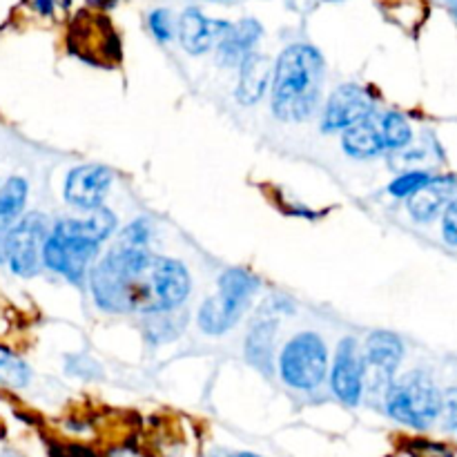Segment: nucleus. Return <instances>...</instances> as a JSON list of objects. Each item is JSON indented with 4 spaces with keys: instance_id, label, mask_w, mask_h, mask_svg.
<instances>
[{
    "instance_id": "b1692460",
    "label": "nucleus",
    "mask_w": 457,
    "mask_h": 457,
    "mask_svg": "<svg viewBox=\"0 0 457 457\" xmlns=\"http://www.w3.org/2000/svg\"><path fill=\"white\" fill-rule=\"evenodd\" d=\"M445 424L453 436H457V388H451L445 395Z\"/></svg>"
},
{
    "instance_id": "dca6fc26",
    "label": "nucleus",
    "mask_w": 457,
    "mask_h": 457,
    "mask_svg": "<svg viewBox=\"0 0 457 457\" xmlns=\"http://www.w3.org/2000/svg\"><path fill=\"white\" fill-rule=\"evenodd\" d=\"M262 25L253 18H245V21L230 25L228 34L223 36L221 43L217 45L219 49V61L228 67H241L245 62V58L253 56V49L257 45V40L262 38Z\"/></svg>"
},
{
    "instance_id": "f8f14e48",
    "label": "nucleus",
    "mask_w": 457,
    "mask_h": 457,
    "mask_svg": "<svg viewBox=\"0 0 457 457\" xmlns=\"http://www.w3.org/2000/svg\"><path fill=\"white\" fill-rule=\"evenodd\" d=\"M114 174L110 168L96 163L79 165L65 179V201L80 210H98L110 192Z\"/></svg>"
},
{
    "instance_id": "2eb2a0df",
    "label": "nucleus",
    "mask_w": 457,
    "mask_h": 457,
    "mask_svg": "<svg viewBox=\"0 0 457 457\" xmlns=\"http://www.w3.org/2000/svg\"><path fill=\"white\" fill-rule=\"evenodd\" d=\"M457 192V177L453 174H445V177H433L418 195L409 199V212L415 221L427 223L433 221L442 208H449L451 201L455 199Z\"/></svg>"
},
{
    "instance_id": "9b49d317",
    "label": "nucleus",
    "mask_w": 457,
    "mask_h": 457,
    "mask_svg": "<svg viewBox=\"0 0 457 457\" xmlns=\"http://www.w3.org/2000/svg\"><path fill=\"white\" fill-rule=\"evenodd\" d=\"M366 366L364 355H360V346L353 337H344L335 353L333 370H330V388L335 397L346 406H357L364 393Z\"/></svg>"
},
{
    "instance_id": "a878e982",
    "label": "nucleus",
    "mask_w": 457,
    "mask_h": 457,
    "mask_svg": "<svg viewBox=\"0 0 457 457\" xmlns=\"http://www.w3.org/2000/svg\"><path fill=\"white\" fill-rule=\"evenodd\" d=\"M34 7L47 16V13L54 12V0H34Z\"/></svg>"
},
{
    "instance_id": "9d476101",
    "label": "nucleus",
    "mask_w": 457,
    "mask_h": 457,
    "mask_svg": "<svg viewBox=\"0 0 457 457\" xmlns=\"http://www.w3.org/2000/svg\"><path fill=\"white\" fill-rule=\"evenodd\" d=\"M402 355H404V344H402L397 335L386 333V330L370 333L364 348V384L369 382V386L375 388V391L388 393V388L393 386V375H395L397 366H400Z\"/></svg>"
},
{
    "instance_id": "412c9836",
    "label": "nucleus",
    "mask_w": 457,
    "mask_h": 457,
    "mask_svg": "<svg viewBox=\"0 0 457 457\" xmlns=\"http://www.w3.org/2000/svg\"><path fill=\"white\" fill-rule=\"evenodd\" d=\"M150 29L159 43H168L172 38V22H170L168 9H156L150 13Z\"/></svg>"
},
{
    "instance_id": "423d86ee",
    "label": "nucleus",
    "mask_w": 457,
    "mask_h": 457,
    "mask_svg": "<svg viewBox=\"0 0 457 457\" xmlns=\"http://www.w3.org/2000/svg\"><path fill=\"white\" fill-rule=\"evenodd\" d=\"M386 411L395 422L428 428L445 411V397L428 375L411 373L388 388Z\"/></svg>"
},
{
    "instance_id": "6e6552de",
    "label": "nucleus",
    "mask_w": 457,
    "mask_h": 457,
    "mask_svg": "<svg viewBox=\"0 0 457 457\" xmlns=\"http://www.w3.org/2000/svg\"><path fill=\"white\" fill-rule=\"evenodd\" d=\"M47 219L31 212L13 223L12 244H9V268L18 277L38 275L43 266V248L47 241Z\"/></svg>"
},
{
    "instance_id": "6ab92c4d",
    "label": "nucleus",
    "mask_w": 457,
    "mask_h": 457,
    "mask_svg": "<svg viewBox=\"0 0 457 457\" xmlns=\"http://www.w3.org/2000/svg\"><path fill=\"white\" fill-rule=\"evenodd\" d=\"M29 382V369L9 351L0 348V384L9 388H22Z\"/></svg>"
},
{
    "instance_id": "ddd939ff",
    "label": "nucleus",
    "mask_w": 457,
    "mask_h": 457,
    "mask_svg": "<svg viewBox=\"0 0 457 457\" xmlns=\"http://www.w3.org/2000/svg\"><path fill=\"white\" fill-rule=\"evenodd\" d=\"M230 22L204 16L199 9H186L179 18V40L187 54H205L221 43Z\"/></svg>"
},
{
    "instance_id": "f3484780",
    "label": "nucleus",
    "mask_w": 457,
    "mask_h": 457,
    "mask_svg": "<svg viewBox=\"0 0 457 457\" xmlns=\"http://www.w3.org/2000/svg\"><path fill=\"white\" fill-rule=\"evenodd\" d=\"M239 87H237V98L244 105H253V103L262 101L266 94L270 79L275 76V67L270 65L266 56L262 54H253L245 58L244 65L239 67Z\"/></svg>"
},
{
    "instance_id": "20e7f679",
    "label": "nucleus",
    "mask_w": 457,
    "mask_h": 457,
    "mask_svg": "<svg viewBox=\"0 0 457 457\" xmlns=\"http://www.w3.org/2000/svg\"><path fill=\"white\" fill-rule=\"evenodd\" d=\"M259 290V279L245 268H230L219 279V295L217 297L205 299L204 306L199 308V328L205 335L228 333L239 324L241 317L248 311L254 293Z\"/></svg>"
},
{
    "instance_id": "f03ea898",
    "label": "nucleus",
    "mask_w": 457,
    "mask_h": 457,
    "mask_svg": "<svg viewBox=\"0 0 457 457\" xmlns=\"http://www.w3.org/2000/svg\"><path fill=\"white\" fill-rule=\"evenodd\" d=\"M324 56L317 47L295 43L281 52L272 76V112L284 123H302L320 107Z\"/></svg>"
},
{
    "instance_id": "7ed1b4c3",
    "label": "nucleus",
    "mask_w": 457,
    "mask_h": 457,
    "mask_svg": "<svg viewBox=\"0 0 457 457\" xmlns=\"http://www.w3.org/2000/svg\"><path fill=\"white\" fill-rule=\"evenodd\" d=\"M116 217L107 208L92 210L80 219H62L49 232L43 263L65 279L80 284L98 254V245L114 232Z\"/></svg>"
},
{
    "instance_id": "5701e85b",
    "label": "nucleus",
    "mask_w": 457,
    "mask_h": 457,
    "mask_svg": "<svg viewBox=\"0 0 457 457\" xmlns=\"http://www.w3.org/2000/svg\"><path fill=\"white\" fill-rule=\"evenodd\" d=\"M413 457H453L446 446L437 445V442H413V449H411Z\"/></svg>"
},
{
    "instance_id": "393cba45",
    "label": "nucleus",
    "mask_w": 457,
    "mask_h": 457,
    "mask_svg": "<svg viewBox=\"0 0 457 457\" xmlns=\"http://www.w3.org/2000/svg\"><path fill=\"white\" fill-rule=\"evenodd\" d=\"M13 223H0V266L9 262V244H12Z\"/></svg>"
},
{
    "instance_id": "bb28decb",
    "label": "nucleus",
    "mask_w": 457,
    "mask_h": 457,
    "mask_svg": "<svg viewBox=\"0 0 457 457\" xmlns=\"http://www.w3.org/2000/svg\"><path fill=\"white\" fill-rule=\"evenodd\" d=\"M449 4H451V9H453V13H455V18H457V0H449Z\"/></svg>"
},
{
    "instance_id": "4468645a",
    "label": "nucleus",
    "mask_w": 457,
    "mask_h": 457,
    "mask_svg": "<svg viewBox=\"0 0 457 457\" xmlns=\"http://www.w3.org/2000/svg\"><path fill=\"white\" fill-rule=\"evenodd\" d=\"M277 312L275 308L263 306L262 312L254 317L250 324L248 339H245V357L250 364L257 366L263 373H270L272 369V353H275V333H277Z\"/></svg>"
},
{
    "instance_id": "a211bd4d",
    "label": "nucleus",
    "mask_w": 457,
    "mask_h": 457,
    "mask_svg": "<svg viewBox=\"0 0 457 457\" xmlns=\"http://www.w3.org/2000/svg\"><path fill=\"white\" fill-rule=\"evenodd\" d=\"M27 181L22 177L7 179L0 187V223H13V219L22 212L27 201Z\"/></svg>"
},
{
    "instance_id": "f257e3e1",
    "label": "nucleus",
    "mask_w": 457,
    "mask_h": 457,
    "mask_svg": "<svg viewBox=\"0 0 457 457\" xmlns=\"http://www.w3.org/2000/svg\"><path fill=\"white\" fill-rule=\"evenodd\" d=\"M89 288L107 312L161 315L181 306L190 295V275L181 262L159 257L145 244L120 239L92 268Z\"/></svg>"
},
{
    "instance_id": "0eeeda50",
    "label": "nucleus",
    "mask_w": 457,
    "mask_h": 457,
    "mask_svg": "<svg viewBox=\"0 0 457 457\" xmlns=\"http://www.w3.org/2000/svg\"><path fill=\"white\" fill-rule=\"evenodd\" d=\"M279 375L295 391H312L328 378V348L315 333H297L279 355Z\"/></svg>"
},
{
    "instance_id": "39448f33",
    "label": "nucleus",
    "mask_w": 457,
    "mask_h": 457,
    "mask_svg": "<svg viewBox=\"0 0 457 457\" xmlns=\"http://www.w3.org/2000/svg\"><path fill=\"white\" fill-rule=\"evenodd\" d=\"M413 141V129L409 119L400 112H382L370 114L348 128L342 137V145L353 159H370L382 152L404 150Z\"/></svg>"
},
{
    "instance_id": "4be33fe9",
    "label": "nucleus",
    "mask_w": 457,
    "mask_h": 457,
    "mask_svg": "<svg viewBox=\"0 0 457 457\" xmlns=\"http://www.w3.org/2000/svg\"><path fill=\"white\" fill-rule=\"evenodd\" d=\"M442 237L449 245H457V196L442 214Z\"/></svg>"
},
{
    "instance_id": "aec40b11",
    "label": "nucleus",
    "mask_w": 457,
    "mask_h": 457,
    "mask_svg": "<svg viewBox=\"0 0 457 457\" xmlns=\"http://www.w3.org/2000/svg\"><path fill=\"white\" fill-rule=\"evenodd\" d=\"M433 179V174L424 172V170H409V172L400 174L395 181L388 183V192L397 199H411L413 195H418L424 186Z\"/></svg>"
},
{
    "instance_id": "1a4fd4ad",
    "label": "nucleus",
    "mask_w": 457,
    "mask_h": 457,
    "mask_svg": "<svg viewBox=\"0 0 457 457\" xmlns=\"http://www.w3.org/2000/svg\"><path fill=\"white\" fill-rule=\"evenodd\" d=\"M375 114V98L361 85H342L330 94L326 103L324 116H321V129L324 132H346L348 128L360 120Z\"/></svg>"
}]
</instances>
